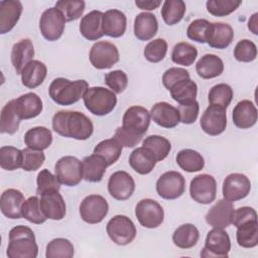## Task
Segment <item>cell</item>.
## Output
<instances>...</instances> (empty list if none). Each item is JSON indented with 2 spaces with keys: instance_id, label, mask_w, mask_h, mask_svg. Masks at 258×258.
<instances>
[{
  "instance_id": "obj_6",
  "label": "cell",
  "mask_w": 258,
  "mask_h": 258,
  "mask_svg": "<svg viewBox=\"0 0 258 258\" xmlns=\"http://www.w3.org/2000/svg\"><path fill=\"white\" fill-rule=\"evenodd\" d=\"M231 250V240L226 231L220 228H214L208 232L205 247L201 251V257L204 258H226Z\"/></svg>"
},
{
  "instance_id": "obj_44",
  "label": "cell",
  "mask_w": 258,
  "mask_h": 258,
  "mask_svg": "<svg viewBox=\"0 0 258 258\" xmlns=\"http://www.w3.org/2000/svg\"><path fill=\"white\" fill-rule=\"evenodd\" d=\"M23 152L13 146H2L0 148V166L5 170H16L22 167Z\"/></svg>"
},
{
  "instance_id": "obj_57",
  "label": "cell",
  "mask_w": 258,
  "mask_h": 258,
  "mask_svg": "<svg viewBox=\"0 0 258 258\" xmlns=\"http://www.w3.org/2000/svg\"><path fill=\"white\" fill-rule=\"evenodd\" d=\"M189 79V73L182 68H170L162 76V84L169 91L170 88L181 80Z\"/></svg>"
},
{
  "instance_id": "obj_42",
  "label": "cell",
  "mask_w": 258,
  "mask_h": 258,
  "mask_svg": "<svg viewBox=\"0 0 258 258\" xmlns=\"http://www.w3.org/2000/svg\"><path fill=\"white\" fill-rule=\"evenodd\" d=\"M186 11L185 3L182 0H166L162 4L161 16L167 25L177 24Z\"/></svg>"
},
{
  "instance_id": "obj_41",
  "label": "cell",
  "mask_w": 258,
  "mask_h": 258,
  "mask_svg": "<svg viewBox=\"0 0 258 258\" xmlns=\"http://www.w3.org/2000/svg\"><path fill=\"white\" fill-rule=\"evenodd\" d=\"M142 146L147 148L153 154L157 162L165 159L171 150V143L169 140L160 135L147 136L143 140Z\"/></svg>"
},
{
  "instance_id": "obj_23",
  "label": "cell",
  "mask_w": 258,
  "mask_h": 258,
  "mask_svg": "<svg viewBox=\"0 0 258 258\" xmlns=\"http://www.w3.org/2000/svg\"><path fill=\"white\" fill-rule=\"evenodd\" d=\"M14 105L20 118L23 120L32 119L37 117L43 109L42 100L40 97L33 93H26L17 99H14Z\"/></svg>"
},
{
  "instance_id": "obj_43",
  "label": "cell",
  "mask_w": 258,
  "mask_h": 258,
  "mask_svg": "<svg viewBox=\"0 0 258 258\" xmlns=\"http://www.w3.org/2000/svg\"><path fill=\"white\" fill-rule=\"evenodd\" d=\"M198 56V49L192 44L181 41L176 43L171 52V59L174 63L183 67L191 66Z\"/></svg>"
},
{
  "instance_id": "obj_13",
  "label": "cell",
  "mask_w": 258,
  "mask_h": 258,
  "mask_svg": "<svg viewBox=\"0 0 258 258\" xmlns=\"http://www.w3.org/2000/svg\"><path fill=\"white\" fill-rule=\"evenodd\" d=\"M185 190V179L177 171H166L156 181V191L164 200H175L180 198Z\"/></svg>"
},
{
  "instance_id": "obj_10",
  "label": "cell",
  "mask_w": 258,
  "mask_h": 258,
  "mask_svg": "<svg viewBox=\"0 0 258 258\" xmlns=\"http://www.w3.org/2000/svg\"><path fill=\"white\" fill-rule=\"evenodd\" d=\"M89 58L91 64L97 70L112 68L119 61V50L117 46L109 41H97L90 49Z\"/></svg>"
},
{
  "instance_id": "obj_20",
  "label": "cell",
  "mask_w": 258,
  "mask_h": 258,
  "mask_svg": "<svg viewBox=\"0 0 258 258\" xmlns=\"http://www.w3.org/2000/svg\"><path fill=\"white\" fill-rule=\"evenodd\" d=\"M25 202L23 194L16 188H8L1 194L0 209L8 219L22 218V205Z\"/></svg>"
},
{
  "instance_id": "obj_38",
  "label": "cell",
  "mask_w": 258,
  "mask_h": 258,
  "mask_svg": "<svg viewBox=\"0 0 258 258\" xmlns=\"http://www.w3.org/2000/svg\"><path fill=\"white\" fill-rule=\"evenodd\" d=\"M177 165L186 172H197L204 168L205 159L202 154L194 149H182L175 157Z\"/></svg>"
},
{
  "instance_id": "obj_27",
  "label": "cell",
  "mask_w": 258,
  "mask_h": 258,
  "mask_svg": "<svg viewBox=\"0 0 258 258\" xmlns=\"http://www.w3.org/2000/svg\"><path fill=\"white\" fill-rule=\"evenodd\" d=\"M34 47L30 39L24 38L14 43L11 49V62L16 72L20 75L24 67L33 60Z\"/></svg>"
},
{
  "instance_id": "obj_2",
  "label": "cell",
  "mask_w": 258,
  "mask_h": 258,
  "mask_svg": "<svg viewBox=\"0 0 258 258\" xmlns=\"http://www.w3.org/2000/svg\"><path fill=\"white\" fill-rule=\"evenodd\" d=\"M38 246L33 231L26 226L18 225L9 232V243L6 255L9 258H36Z\"/></svg>"
},
{
  "instance_id": "obj_22",
  "label": "cell",
  "mask_w": 258,
  "mask_h": 258,
  "mask_svg": "<svg viewBox=\"0 0 258 258\" xmlns=\"http://www.w3.org/2000/svg\"><path fill=\"white\" fill-rule=\"evenodd\" d=\"M150 117L158 126L167 129L174 128L180 122L177 108L167 102L154 104L150 111Z\"/></svg>"
},
{
  "instance_id": "obj_47",
  "label": "cell",
  "mask_w": 258,
  "mask_h": 258,
  "mask_svg": "<svg viewBox=\"0 0 258 258\" xmlns=\"http://www.w3.org/2000/svg\"><path fill=\"white\" fill-rule=\"evenodd\" d=\"M22 218L27 220L28 222L36 225H40L46 221V217L44 216L39 199L36 196L30 197L22 205Z\"/></svg>"
},
{
  "instance_id": "obj_5",
  "label": "cell",
  "mask_w": 258,
  "mask_h": 258,
  "mask_svg": "<svg viewBox=\"0 0 258 258\" xmlns=\"http://www.w3.org/2000/svg\"><path fill=\"white\" fill-rule=\"evenodd\" d=\"M106 231L115 244L125 246L130 244L136 237V227L133 221L124 215H116L109 220Z\"/></svg>"
},
{
  "instance_id": "obj_17",
  "label": "cell",
  "mask_w": 258,
  "mask_h": 258,
  "mask_svg": "<svg viewBox=\"0 0 258 258\" xmlns=\"http://www.w3.org/2000/svg\"><path fill=\"white\" fill-rule=\"evenodd\" d=\"M150 112L146 108L131 106L123 115L122 126L135 134L144 135L150 125Z\"/></svg>"
},
{
  "instance_id": "obj_29",
  "label": "cell",
  "mask_w": 258,
  "mask_h": 258,
  "mask_svg": "<svg viewBox=\"0 0 258 258\" xmlns=\"http://www.w3.org/2000/svg\"><path fill=\"white\" fill-rule=\"evenodd\" d=\"M234 38V31L230 24L225 22H214L211 25L207 43L218 49L228 47Z\"/></svg>"
},
{
  "instance_id": "obj_36",
  "label": "cell",
  "mask_w": 258,
  "mask_h": 258,
  "mask_svg": "<svg viewBox=\"0 0 258 258\" xmlns=\"http://www.w3.org/2000/svg\"><path fill=\"white\" fill-rule=\"evenodd\" d=\"M22 119L20 118L19 114L17 113L14 105V99L10 100L8 103L4 105V107L1 110L0 115V132L2 134H14L17 132L19 128L20 121Z\"/></svg>"
},
{
  "instance_id": "obj_52",
  "label": "cell",
  "mask_w": 258,
  "mask_h": 258,
  "mask_svg": "<svg viewBox=\"0 0 258 258\" xmlns=\"http://www.w3.org/2000/svg\"><path fill=\"white\" fill-rule=\"evenodd\" d=\"M257 56L256 44L249 39L238 41L234 48V57L241 62H251Z\"/></svg>"
},
{
  "instance_id": "obj_19",
  "label": "cell",
  "mask_w": 258,
  "mask_h": 258,
  "mask_svg": "<svg viewBox=\"0 0 258 258\" xmlns=\"http://www.w3.org/2000/svg\"><path fill=\"white\" fill-rule=\"evenodd\" d=\"M234 206L232 202L222 199L219 200L207 213L206 222L213 228L225 229L232 224L234 215Z\"/></svg>"
},
{
  "instance_id": "obj_32",
  "label": "cell",
  "mask_w": 258,
  "mask_h": 258,
  "mask_svg": "<svg viewBox=\"0 0 258 258\" xmlns=\"http://www.w3.org/2000/svg\"><path fill=\"white\" fill-rule=\"evenodd\" d=\"M83 178L89 182H99L102 180L108 164L105 159L93 153L86 156L83 161Z\"/></svg>"
},
{
  "instance_id": "obj_16",
  "label": "cell",
  "mask_w": 258,
  "mask_h": 258,
  "mask_svg": "<svg viewBox=\"0 0 258 258\" xmlns=\"http://www.w3.org/2000/svg\"><path fill=\"white\" fill-rule=\"evenodd\" d=\"M135 190V181L133 177L124 170H118L112 173L108 180V191L110 196L117 201H126Z\"/></svg>"
},
{
  "instance_id": "obj_56",
  "label": "cell",
  "mask_w": 258,
  "mask_h": 258,
  "mask_svg": "<svg viewBox=\"0 0 258 258\" xmlns=\"http://www.w3.org/2000/svg\"><path fill=\"white\" fill-rule=\"evenodd\" d=\"M177 110L179 114V121L183 124L188 125L197 121L200 112V105L197 100H192L186 103L179 104Z\"/></svg>"
},
{
  "instance_id": "obj_51",
  "label": "cell",
  "mask_w": 258,
  "mask_h": 258,
  "mask_svg": "<svg viewBox=\"0 0 258 258\" xmlns=\"http://www.w3.org/2000/svg\"><path fill=\"white\" fill-rule=\"evenodd\" d=\"M167 52V42L163 38H156L146 44L143 50L145 58L150 62L161 61Z\"/></svg>"
},
{
  "instance_id": "obj_8",
  "label": "cell",
  "mask_w": 258,
  "mask_h": 258,
  "mask_svg": "<svg viewBox=\"0 0 258 258\" xmlns=\"http://www.w3.org/2000/svg\"><path fill=\"white\" fill-rule=\"evenodd\" d=\"M135 216L141 226L147 229L159 227L164 220V211L159 203L152 199H143L135 207Z\"/></svg>"
},
{
  "instance_id": "obj_34",
  "label": "cell",
  "mask_w": 258,
  "mask_h": 258,
  "mask_svg": "<svg viewBox=\"0 0 258 258\" xmlns=\"http://www.w3.org/2000/svg\"><path fill=\"white\" fill-rule=\"evenodd\" d=\"M24 142L28 148L42 151L52 142L51 131L44 126L33 127L24 134Z\"/></svg>"
},
{
  "instance_id": "obj_58",
  "label": "cell",
  "mask_w": 258,
  "mask_h": 258,
  "mask_svg": "<svg viewBox=\"0 0 258 258\" xmlns=\"http://www.w3.org/2000/svg\"><path fill=\"white\" fill-rule=\"evenodd\" d=\"M143 135H138L135 134L129 130H127L126 128L122 127H118L115 131L114 134V138L124 147H134L136 146L141 140H142Z\"/></svg>"
},
{
  "instance_id": "obj_4",
  "label": "cell",
  "mask_w": 258,
  "mask_h": 258,
  "mask_svg": "<svg viewBox=\"0 0 258 258\" xmlns=\"http://www.w3.org/2000/svg\"><path fill=\"white\" fill-rule=\"evenodd\" d=\"M83 100L87 110L96 116L108 115L117 105L116 94L104 87L88 88Z\"/></svg>"
},
{
  "instance_id": "obj_1",
  "label": "cell",
  "mask_w": 258,
  "mask_h": 258,
  "mask_svg": "<svg viewBox=\"0 0 258 258\" xmlns=\"http://www.w3.org/2000/svg\"><path fill=\"white\" fill-rule=\"evenodd\" d=\"M52 129L63 137L87 140L94 132V125L82 112L58 111L52 117Z\"/></svg>"
},
{
  "instance_id": "obj_40",
  "label": "cell",
  "mask_w": 258,
  "mask_h": 258,
  "mask_svg": "<svg viewBox=\"0 0 258 258\" xmlns=\"http://www.w3.org/2000/svg\"><path fill=\"white\" fill-rule=\"evenodd\" d=\"M123 146L113 137L100 141L94 148V153L102 156L109 165L114 164L121 156Z\"/></svg>"
},
{
  "instance_id": "obj_48",
  "label": "cell",
  "mask_w": 258,
  "mask_h": 258,
  "mask_svg": "<svg viewBox=\"0 0 258 258\" xmlns=\"http://www.w3.org/2000/svg\"><path fill=\"white\" fill-rule=\"evenodd\" d=\"M240 0H209L206 2L207 10L216 17H223L234 12L240 5Z\"/></svg>"
},
{
  "instance_id": "obj_33",
  "label": "cell",
  "mask_w": 258,
  "mask_h": 258,
  "mask_svg": "<svg viewBox=\"0 0 258 258\" xmlns=\"http://www.w3.org/2000/svg\"><path fill=\"white\" fill-rule=\"evenodd\" d=\"M196 71L202 79L210 80L219 77L224 72V62L221 57L213 53L203 55L196 64Z\"/></svg>"
},
{
  "instance_id": "obj_14",
  "label": "cell",
  "mask_w": 258,
  "mask_h": 258,
  "mask_svg": "<svg viewBox=\"0 0 258 258\" xmlns=\"http://www.w3.org/2000/svg\"><path fill=\"white\" fill-rule=\"evenodd\" d=\"M200 124L203 131L210 136L222 134L227 127L226 109L217 105H210L202 115Z\"/></svg>"
},
{
  "instance_id": "obj_45",
  "label": "cell",
  "mask_w": 258,
  "mask_h": 258,
  "mask_svg": "<svg viewBox=\"0 0 258 258\" xmlns=\"http://www.w3.org/2000/svg\"><path fill=\"white\" fill-rule=\"evenodd\" d=\"M74 254V245L68 239L55 238L46 245V258H72Z\"/></svg>"
},
{
  "instance_id": "obj_21",
  "label": "cell",
  "mask_w": 258,
  "mask_h": 258,
  "mask_svg": "<svg viewBox=\"0 0 258 258\" xmlns=\"http://www.w3.org/2000/svg\"><path fill=\"white\" fill-rule=\"evenodd\" d=\"M23 6L18 0L0 1V33L5 34L13 29L20 19Z\"/></svg>"
},
{
  "instance_id": "obj_3",
  "label": "cell",
  "mask_w": 258,
  "mask_h": 258,
  "mask_svg": "<svg viewBox=\"0 0 258 258\" xmlns=\"http://www.w3.org/2000/svg\"><path fill=\"white\" fill-rule=\"evenodd\" d=\"M88 88L89 85L85 80L71 81L64 78H56L50 83L48 94L55 104L70 106L80 101Z\"/></svg>"
},
{
  "instance_id": "obj_26",
  "label": "cell",
  "mask_w": 258,
  "mask_h": 258,
  "mask_svg": "<svg viewBox=\"0 0 258 258\" xmlns=\"http://www.w3.org/2000/svg\"><path fill=\"white\" fill-rule=\"evenodd\" d=\"M126 15L118 9L107 10L103 15V31L105 35L118 38L126 31Z\"/></svg>"
},
{
  "instance_id": "obj_15",
  "label": "cell",
  "mask_w": 258,
  "mask_h": 258,
  "mask_svg": "<svg viewBox=\"0 0 258 258\" xmlns=\"http://www.w3.org/2000/svg\"><path fill=\"white\" fill-rule=\"evenodd\" d=\"M251 189L250 179L242 173H230L223 182V197L230 202L245 199Z\"/></svg>"
},
{
  "instance_id": "obj_12",
  "label": "cell",
  "mask_w": 258,
  "mask_h": 258,
  "mask_svg": "<svg viewBox=\"0 0 258 258\" xmlns=\"http://www.w3.org/2000/svg\"><path fill=\"white\" fill-rule=\"evenodd\" d=\"M109 212L106 199L100 195L87 196L80 205V216L88 224L101 223Z\"/></svg>"
},
{
  "instance_id": "obj_24",
  "label": "cell",
  "mask_w": 258,
  "mask_h": 258,
  "mask_svg": "<svg viewBox=\"0 0 258 258\" xmlns=\"http://www.w3.org/2000/svg\"><path fill=\"white\" fill-rule=\"evenodd\" d=\"M233 123L240 129L253 127L257 122V109L250 100H242L236 104L232 113Z\"/></svg>"
},
{
  "instance_id": "obj_55",
  "label": "cell",
  "mask_w": 258,
  "mask_h": 258,
  "mask_svg": "<svg viewBox=\"0 0 258 258\" xmlns=\"http://www.w3.org/2000/svg\"><path fill=\"white\" fill-rule=\"evenodd\" d=\"M36 182H37L36 194L39 196L44 191L51 190V189L59 190L60 188L59 179L57 178L56 175H53L48 169H42L37 174Z\"/></svg>"
},
{
  "instance_id": "obj_49",
  "label": "cell",
  "mask_w": 258,
  "mask_h": 258,
  "mask_svg": "<svg viewBox=\"0 0 258 258\" xmlns=\"http://www.w3.org/2000/svg\"><path fill=\"white\" fill-rule=\"evenodd\" d=\"M55 7L63 14L67 21H75L83 15L85 2L83 0H60L55 3Z\"/></svg>"
},
{
  "instance_id": "obj_59",
  "label": "cell",
  "mask_w": 258,
  "mask_h": 258,
  "mask_svg": "<svg viewBox=\"0 0 258 258\" xmlns=\"http://www.w3.org/2000/svg\"><path fill=\"white\" fill-rule=\"evenodd\" d=\"M252 220H257V213L253 208L245 206L234 211L232 224L235 227H238L239 225Z\"/></svg>"
},
{
  "instance_id": "obj_9",
  "label": "cell",
  "mask_w": 258,
  "mask_h": 258,
  "mask_svg": "<svg viewBox=\"0 0 258 258\" xmlns=\"http://www.w3.org/2000/svg\"><path fill=\"white\" fill-rule=\"evenodd\" d=\"M66 22L67 20L63 14L56 7H50L41 14L39 29L46 40L55 41L61 37Z\"/></svg>"
},
{
  "instance_id": "obj_60",
  "label": "cell",
  "mask_w": 258,
  "mask_h": 258,
  "mask_svg": "<svg viewBox=\"0 0 258 258\" xmlns=\"http://www.w3.org/2000/svg\"><path fill=\"white\" fill-rule=\"evenodd\" d=\"M135 5L142 10H155L161 5L160 0H145V1H135Z\"/></svg>"
},
{
  "instance_id": "obj_37",
  "label": "cell",
  "mask_w": 258,
  "mask_h": 258,
  "mask_svg": "<svg viewBox=\"0 0 258 258\" xmlns=\"http://www.w3.org/2000/svg\"><path fill=\"white\" fill-rule=\"evenodd\" d=\"M236 232L237 243L242 248H254L258 245V222L247 221L239 225Z\"/></svg>"
},
{
  "instance_id": "obj_46",
  "label": "cell",
  "mask_w": 258,
  "mask_h": 258,
  "mask_svg": "<svg viewBox=\"0 0 258 258\" xmlns=\"http://www.w3.org/2000/svg\"><path fill=\"white\" fill-rule=\"evenodd\" d=\"M233 99V89L228 84H218L210 89L208 100L210 105H217L227 109Z\"/></svg>"
},
{
  "instance_id": "obj_25",
  "label": "cell",
  "mask_w": 258,
  "mask_h": 258,
  "mask_svg": "<svg viewBox=\"0 0 258 258\" xmlns=\"http://www.w3.org/2000/svg\"><path fill=\"white\" fill-rule=\"evenodd\" d=\"M103 15L99 10H93L83 16L80 23V32L88 40H98L104 35Z\"/></svg>"
},
{
  "instance_id": "obj_53",
  "label": "cell",
  "mask_w": 258,
  "mask_h": 258,
  "mask_svg": "<svg viewBox=\"0 0 258 258\" xmlns=\"http://www.w3.org/2000/svg\"><path fill=\"white\" fill-rule=\"evenodd\" d=\"M105 84L115 94H121L128 86V77L125 72L121 70H115L106 74Z\"/></svg>"
},
{
  "instance_id": "obj_7",
  "label": "cell",
  "mask_w": 258,
  "mask_h": 258,
  "mask_svg": "<svg viewBox=\"0 0 258 258\" xmlns=\"http://www.w3.org/2000/svg\"><path fill=\"white\" fill-rule=\"evenodd\" d=\"M54 172L60 183L76 186L83 179V163L76 156L67 155L56 161Z\"/></svg>"
},
{
  "instance_id": "obj_39",
  "label": "cell",
  "mask_w": 258,
  "mask_h": 258,
  "mask_svg": "<svg viewBox=\"0 0 258 258\" xmlns=\"http://www.w3.org/2000/svg\"><path fill=\"white\" fill-rule=\"evenodd\" d=\"M171 98L178 104L196 100L198 95V86L190 79H185L174 84L170 90Z\"/></svg>"
},
{
  "instance_id": "obj_11",
  "label": "cell",
  "mask_w": 258,
  "mask_h": 258,
  "mask_svg": "<svg viewBox=\"0 0 258 258\" xmlns=\"http://www.w3.org/2000/svg\"><path fill=\"white\" fill-rule=\"evenodd\" d=\"M190 198L203 205H209L215 201L217 195V181L215 177L208 173L195 176L189 184Z\"/></svg>"
},
{
  "instance_id": "obj_30",
  "label": "cell",
  "mask_w": 258,
  "mask_h": 258,
  "mask_svg": "<svg viewBox=\"0 0 258 258\" xmlns=\"http://www.w3.org/2000/svg\"><path fill=\"white\" fill-rule=\"evenodd\" d=\"M128 162L134 171L142 175L150 173L157 163L153 154L143 146L137 147L131 152Z\"/></svg>"
},
{
  "instance_id": "obj_28",
  "label": "cell",
  "mask_w": 258,
  "mask_h": 258,
  "mask_svg": "<svg viewBox=\"0 0 258 258\" xmlns=\"http://www.w3.org/2000/svg\"><path fill=\"white\" fill-rule=\"evenodd\" d=\"M158 30V21L154 14L141 12L134 19V35L137 39L145 41L153 38Z\"/></svg>"
},
{
  "instance_id": "obj_31",
  "label": "cell",
  "mask_w": 258,
  "mask_h": 258,
  "mask_svg": "<svg viewBox=\"0 0 258 258\" xmlns=\"http://www.w3.org/2000/svg\"><path fill=\"white\" fill-rule=\"evenodd\" d=\"M46 74V66L40 60L33 59L28 62L22 70L20 74L21 82L26 88L35 89L43 83Z\"/></svg>"
},
{
  "instance_id": "obj_18",
  "label": "cell",
  "mask_w": 258,
  "mask_h": 258,
  "mask_svg": "<svg viewBox=\"0 0 258 258\" xmlns=\"http://www.w3.org/2000/svg\"><path fill=\"white\" fill-rule=\"evenodd\" d=\"M40 207L47 219L60 221L67 213V206L62 196L56 189L44 191L40 195Z\"/></svg>"
},
{
  "instance_id": "obj_50",
  "label": "cell",
  "mask_w": 258,
  "mask_h": 258,
  "mask_svg": "<svg viewBox=\"0 0 258 258\" xmlns=\"http://www.w3.org/2000/svg\"><path fill=\"white\" fill-rule=\"evenodd\" d=\"M212 23L207 19H195L189 23L186 29V35L189 39L199 43H206L210 33Z\"/></svg>"
},
{
  "instance_id": "obj_54",
  "label": "cell",
  "mask_w": 258,
  "mask_h": 258,
  "mask_svg": "<svg viewBox=\"0 0 258 258\" xmlns=\"http://www.w3.org/2000/svg\"><path fill=\"white\" fill-rule=\"evenodd\" d=\"M23 152V163L22 169L25 171H35L43 164L45 155L40 150H34L31 148H24Z\"/></svg>"
},
{
  "instance_id": "obj_61",
  "label": "cell",
  "mask_w": 258,
  "mask_h": 258,
  "mask_svg": "<svg viewBox=\"0 0 258 258\" xmlns=\"http://www.w3.org/2000/svg\"><path fill=\"white\" fill-rule=\"evenodd\" d=\"M257 18H258V13H254V14L250 17V19H249V21H248V28H249V30H251L252 33H254L255 35L258 34V28H257L258 20H257Z\"/></svg>"
},
{
  "instance_id": "obj_35",
  "label": "cell",
  "mask_w": 258,
  "mask_h": 258,
  "mask_svg": "<svg viewBox=\"0 0 258 258\" xmlns=\"http://www.w3.org/2000/svg\"><path fill=\"white\" fill-rule=\"evenodd\" d=\"M200 239L198 228L190 223L180 225L172 234L173 244L180 249H189L197 245Z\"/></svg>"
}]
</instances>
